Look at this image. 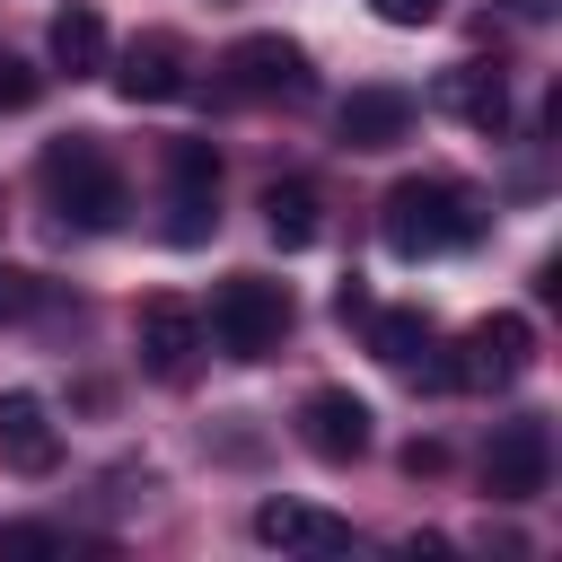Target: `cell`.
<instances>
[{"label": "cell", "instance_id": "cell-1", "mask_svg": "<svg viewBox=\"0 0 562 562\" xmlns=\"http://www.w3.org/2000/svg\"><path fill=\"white\" fill-rule=\"evenodd\" d=\"M378 237H386V255L430 263V255H457V246L483 237V202H474L457 176H404V184L378 202Z\"/></svg>", "mask_w": 562, "mask_h": 562}, {"label": "cell", "instance_id": "cell-2", "mask_svg": "<svg viewBox=\"0 0 562 562\" xmlns=\"http://www.w3.org/2000/svg\"><path fill=\"white\" fill-rule=\"evenodd\" d=\"M35 176H44L53 211H61L70 228H88V237L123 228V211H132V184H123V167L105 158V140H97V132H61V140H44Z\"/></svg>", "mask_w": 562, "mask_h": 562}, {"label": "cell", "instance_id": "cell-3", "mask_svg": "<svg viewBox=\"0 0 562 562\" xmlns=\"http://www.w3.org/2000/svg\"><path fill=\"white\" fill-rule=\"evenodd\" d=\"M290 281H263V272H228L220 290H211V316H202V334L228 351V360H272L281 351V334H290Z\"/></svg>", "mask_w": 562, "mask_h": 562}, {"label": "cell", "instance_id": "cell-4", "mask_svg": "<svg viewBox=\"0 0 562 562\" xmlns=\"http://www.w3.org/2000/svg\"><path fill=\"white\" fill-rule=\"evenodd\" d=\"M220 88L237 105H307L316 97V70H307V44L299 35H237L220 53Z\"/></svg>", "mask_w": 562, "mask_h": 562}, {"label": "cell", "instance_id": "cell-5", "mask_svg": "<svg viewBox=\"0 0 562 562\" xmlns=\"http://www.w3.org/2000/svg\"><path fill=\"white\" fill-rule=\"evenodd\" d=\"M448 369V386H474V395H501V386H518L527 369H536V325L518 316V307H492L483 325H465V342H457V360H439Z\"/></svg>", "mask_w": 562, "mask_h": 562}, {"label": "cell", "instance_id": "cell-6", "mask_svg": "<svg viewBox=\"0 0 562 562\" xmlns=\"http://www.w3.org/2000/svg\"><path fill=\"white\" fill-rule=\"evenodd\" d=\"M132 342H140V369H149V378L184 386V378H193V360H202V307H193V299H176V290H158V299H140Z\"/></svg>", "mask_w": 562, "mask_h": 562}, {"label": "cell", "instance_id": "cell-7", "mask_svg": "<svg viewBox=\"0 0 562 562\" xmlns=\"http://www.w3.org/2000/svg\"><path fill=\"white\" fill-rule=\"evenodd\" d=\"M544 483H553V430H544L536 413L501 422V430H492V448H483V492L518 509V501H536Z\"/></svg>", "mask_w": 562, "mask_h": 562}, {"label": "cell", "instance_id": "cell-8", "mask_svg": "<svg viewBox=\"0 0 562 562\" xmlns=\"http://www.w3.org/2000/svg\"><path fill=\"white\" fill-rule=\"evenodd\" d=\"M167 237L176 246H202L211 220H220V149L211 140H167Z\"/></svg>", "mask_w": 562, "mask_h": 562}, {"label": "cell", "instance_id": "cell-9", "mask_svg": "<svg viewBox=\"0 0 562 562\" xmlns=\"http://www.w3.org/2000/svg\"><path fill=\"white\" fill-rule=\"evenodd\" d=\"M369 404L351 395V386H307L299 395V448L316 457V465H351V457H369Z\"/></svg>", "mask_w": 562, "mask_h": 562}, {"label": "cell", "instance_id": "cell-10", "mask_svg": "<svg viewBox=\"0 0 562 562\" xmlns=\"http://www.w3.org/2000/svg\"><path fill=\"white\" fill-rule=\"evenodd\" d=\"M105 61H114V97H123V105H167V97L193 88V70H184V35H167V26L132 35V44L105 53Z\"/></svg>", "mask_w": 562, "mask_h": 562}, {"label": "cell", "instance_id": "cell-11", "mask_svg": "<svg viewBox=\"0 0 562 562\" xmlns=\"http://www.w3.org/2000/svg\"><path fill=\"white\" fill-rule=\"evenodd\" d=\"M430 105L457 114L465 132L501 140V132H509V70H501V61H448V70L430 79Z\"/></svg>", "mask_w": 562, "mask_h": 562}, {"label": "cell", "instance_id": "cell-12", "mask_svg": "<svg viewBox=\"0 0 562 562\" xmlns=\"http://www.w3.org/2000/svg\"><path fill=\"white\" fill-rule=\"evenodd\" d=\"M413 114H422L413 88H386V79H378V88H351V97L334 105V132H342V149H395V140L413 132Z\"/></svg>", "mask_w": 562, "mask_h": 562}, {"label": "cell", "instance_id": "cell-13", "mask_svg": "<svg viewBox=\"0 0 562 562\" xmlns=\"http://www.w3.org/2000/svg\"><path fill=\"white\" fill-rule=\"evenodd\" d=\"M0 465L9 474H53L61 465V430H53L44 395H26V386L0 395Z\"/></svg>", "mask_w": 562, "mask_h": 562}, {"label": "cell", "instance_id": "cell-14", "mask_svg": "<svg viewBox=\"0 0 562 562\" xmlns=\"http://www.w3.org/2000/svg\"><path fill=\"white\" fill-rule=\"evenodd\" d=\"M255 536L281 544V553H351V518H334L316 501H263L255 509Z\"/></svg>", "mask_w": 562, "mask_h": 562}, {"label": "cell", "instance_id": "cell-15", "mask_svg": "<svg viewBox=\"0 0 562 562\" xmlns=\"http://www.w3.org/2000/svg\"><path fill=\"white\" fill-rule=\"evenodd\" d=\"M44 53H53V70H61V79H97V70H105V18H97L88 0L53 9V35H44Z\"/></svg>", "mask_w": 562, "mask_h": 562}, {"label": "cell", "instance_id": "cell-16", "mask_svg": "<svg viewBox=\"0 0 562 562\" xmlns=\"http://www.w3.org/2000/svg\"><path fill=\"white\" fill-rule=\"evenodd\" d=\"M360 334H369V351H378L386 369H404V378H413V369L430 360V342H439V325H430L422 307H369Z\"/></svg>", "mask_w": 562, "mask_h": 562}, {"label": "cell", "instance_id": "cell-17", "mask_svg": "<svg viewBox=\"0 0 562 562\" xmlns=\"http://www.w3.org/2000/svg\"><path fill=\"white\" fill-rule=\"evenodd\" d=\"M263 228H272V246H281V255L316 246V237H325V193H316V184H299V176H290V184H272V193H263Z\"/></svg>", "mask_w": 562, "mask_h": 562}, {"label": "cell", "instance_id": "cell-18", "mask_svg": "<svg viewBox=\"0 0 562 562\" xmlns=\"http://www.w3.org/2000/svg\"><path fill=\"white\" fill-rule=\"evenodd\" d=\"M35 97H44V70L18 61V53H0V114H26Z\"/></svg>", "mask_w": 562, "mask_h": 562}, {"label": "cell", "instance_id": "cell-19", "mask_svg": "<svg viewBox=\"0 0 562 562\" xmlns=\"http://www.w3.org/2000/svg\"><path fill=\"white\" fill-rule=\"evenodd\" d=\"M35 307H44V272L0 263V325H18V316H35Z\"/></svg>", "mask_w": 562, "mask_h": 562}, {"label": "cell", "instance_id": "cell-20", "mask_svg": "<svg viewBox=\"0 0 562 562\" xmlns=\"http://www.w3.org/2000/svg\"><path fill=\"white\" fill-rule=\"evenodd\" d=\"M61 544H70V536H61V527H35V518H26V527H0V553H61Z\"/></svg>", "mask_w": 562, "mask_h": 562}, {"label": "cell", "instance_id": "cell-21", "mask_svg": "<svg viewBox=\"0 0 562 562\" xmlns=\"http://www.w3.org/2000/svg\"><path fill=\"white\" fill-rule=\"evenodd\" d=\"M369 9H378L386 26H430V18L448 9V0H369Z\"/></svg>", "mask_w": 562, "mask_h": 562}, {"label": "cell", "instance_id": "cell-22", "mask_svg": "<svg viewBox=\"0 0 562 562\" xmlns=\"http://www.w3.org/2000/svg\"><path fill=\"white\" fill-rule=\"evenodd\" d=\"M334 316H342V325H360V316H369V290H360V272L334 290Z\"/></svg>", "mask_w": 562, "mask_h": 562}, {"label": "cell", "instance_id": "cell-23", "mask_svg": "<svg viewBox=\"0 0 562 562\" xmlns=\"http://www.w3.org/2000/svg\"><path fill=\"white\" fill-rule=\"evenodd\" d=\"M509 9H518V18H553L562 0H509Z\"/></svg>", "mask_w": 562, "mask_h": 562}]
</instances>
